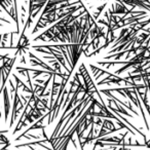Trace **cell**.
Instances as JSON below:
<instances>
[{
  "mask_svg": "<svg viewBox=\"0 0 150 150\" xmlns=\"http://www.w3.org/2000/svg\"><path fill=\"white\" fill-rule=\"evenodd\" d=\"M8 88H4L2 91L3 94V99H4V121L7 122V119H8V114H9V110H11V102H9V98H8Z\"/></svg>",
  "mask_w": 150,
  "mask_h": 150,
  "instance_id": "obj_2",
  "label": "cell"
},
{
  "mask_svg": "<svg viewBox=\"0 0 150 150\" xmlns=\"http://www.w3.org/2000/svg\"><path fill=\"white\" fill-rule=\"evenodd\" d=\"M102 127H104L105 129H107V131H109V132H112V133H114V132H117V131H119V129H122V127H118V129H115L114 123H113L112 121L110 120V119H107V118L103 120Z\"/></svg>",
  "mask_w": 150,
  "mask_h": 150,
  "instance_id": "obj_3",
  "label": "cell"
},
{
  "mask_svg": "<svg viewBox=\"0 0 150 150\" xmlns=\"http://www.w3.org/2000/svg\"><path fill=\"white\" fill-rule=\"evenodd\" d=\"M107 1H108V0H107Z\"/></svg>",
  "mask_w": 150,
  "mask_h": 150,
  "instance_id": "obj_7",
  "label": "cell"
},
{
  "mask_svg": "<svg viewBox=\"0 0 150 150\" xmlns=\"http://www.w3.org/2000/svg\"><path fill=\"white\" fill-rule=\"evenodd\" d=\"M106 6H107V2H105L103 5H101L100 7H98V8H97V11H96V13H93V18H94V20H95L96 22L99 20V17H100L101 13H102V11H103V9H104Z\"/></svg>",
  "mask_w": 150,
  "mask_h": 150,
  "instance_id": "obj_4",
  "label": "cell"
},
{
  "mask_svg": "<svg viewBox=\"0 0 150 150\" xmlns=\"http://www.w3.org/2000/svg\"><path fill=\"white\" fill-rule=\"evenodd\" d=\"M52 65H54V69L57 71V72H59V73H63L62 72V70H61V64L58 62V61H54V63H52Z\"/></svg>",
  "mask_w": 150,
  "mask_h": 150,
  "instance_id": "obj_5",
  "label": "cell"
},
{
  "mask_svg": "<svg viewBox=\"0 0 150 150\" xmlns=\"http://www.w3.org/2000/svg\"><path fill=\"white\" fill-rule=\"evenodd\" d=\"M78 72L80 73V75H81V77H82V80L84 81V86H86V91H88L86 94H88L90 97L95 96V94L96 95L99 94L100 92H99L98 88H97V84L95 83V81L92 79L90 73H88V69H86V65H84L83 63L79 66Z\"/></svg>",
  "mask_w": 150,
  "mask_h": 150,
  "instance_id": "obj_1",
  "label": "cell"
},
{
  "mask_svg": "<svg viewBox=\"0 0 150 150\" xmlns=\"http://www.w3.org/2000/svg\"><path fill=\"white\" fill-rule=\"evenodd\" d=\"M145 147H147L148 149L150 150V139L148 140V141H146V142H145Z\"/></svg>",
  "mask_w": 150,
  "mask_h": 150,
  "instance_id": "obj_6",
  "label": "cell"
}]
</instances>
